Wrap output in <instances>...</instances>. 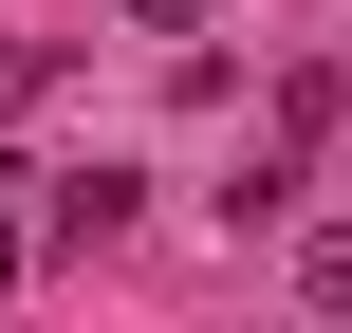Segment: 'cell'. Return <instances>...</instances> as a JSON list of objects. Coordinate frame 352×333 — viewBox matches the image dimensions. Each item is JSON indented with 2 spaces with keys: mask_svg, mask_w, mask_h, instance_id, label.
<instances>
[{
  "mask_svg": "<svg viewBox=\"0 0 352 333\" xmlns=\"http://www.w3.org/2000/svg\"><path fill=\"white\" fill-rule=\"evenodd\" d=\"M297 297H316V315H352V222H316V241H297Z\"/></svg>",
  "mask_w": 352,
  "mask_h": 333,
  "instance_id": "cell-1",
  "label": "cell"
}]
</instances>
